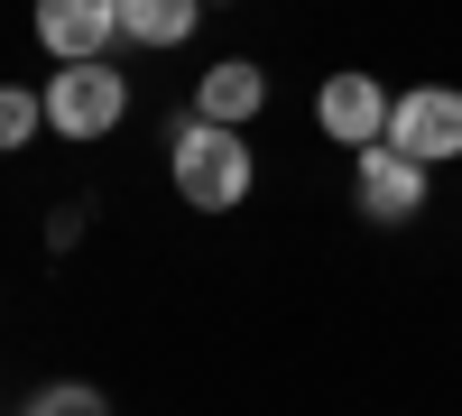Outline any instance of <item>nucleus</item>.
Returning <instances> with one entry per match:
<instances>
[{
  "instance_id": "obj_1",
  "label": "nucleus",
  "mask_w": 462,
  "mask_h": 416,
  "mask_svg": "<svg viewBox=\"0 0 462 416\" xmlns=\"http://www.w3.org/2000/svg\"><path fill=\"white\" fill-rule=\"evenodd\" d=\"M167 176H176V195L195 204V213H231L250 195V139L241 130H222V121H185L176 148H167Z\"/></svg>"
},
{
  "instance_id": "obj_2",
  "label": "nucleus",
  "mask_w": 462,
  "mask_h": 416,
  "mask_svg": "<svg viewBox=\"0 0 462 416\" xmlns=\"http://www.w3.org/2000/svg\"><path fill=\"white\" fill-rule=\"evenodd\" d=\"M130 121V74L121 65H56L47 74V130L56 139H111Z\"/></svg>"
},
{
  "instance_id": "obj_3",
  "label": "nucleus",
  "mask_w": 462,
  "mask_h": 416,
  "mask_svg": "<svg viewBox=\"0 0 462 416\" xmlns=\"http://www.w3.org/2000/svg\"><path fill=\"white\" fill-rule=\"evenodd\" d=\"M389 148H407V158H426V167H453V158H462V93H453V84H416V93H398V111H389Z\"/></svg>"
},
{
  "instance_id": "obj_4",
  "label": "nucleus",
  "mask_w": 462,
  "mask_h": 416,
  "mask_svg": "<svg viewBox=\"0 0 462 416\" xmlns=\"http://www.w3.org/2000/svg\"><path fill=\"white\" fill-rule=\"evenodd\" d=\"M426 158H407V148H389V139H370V148H352V185H361V213L370 222H407V213H426Z\"/></svg>"
},
{
  "instance_id": "obj_5",
  "label": "nucleus",
  "mask_w": 462,
  "mask_h": 416,
  "mask_svg": "<svg viewBox=\"0 0 462 416\" xmlns=\"http://www.w3.org/2000/svg\"><path fill=\"white\" fill-rule=\"evenodd\" d=\"M389 111H398V93H379L361 65H342V74H324V84H315V121H324V139H342V148L389 139Z\"/></svg>"
},
{
  "instance_id": "obj_6",
  "label": "nucleus",
  "mask_w": 462,
  "mask_h": 416,
  "mask_svg": "<svg viewBox=\"0 0 462 416\" xmlns=\"http://www.w3.org/2000/svg\"><path fill=\"white\" fill-rule=\"evenodd\" d=\"M121 37V0H37V47L56 65H93Z\"/></svg>"
},
{
  "instance_id": "obj_7",
  "label": "nucleus",
  "mask_w": 462,
  "mask_h": 416,
  "mask_svg": "<svg viewBox=\"0 0 462 416\" xmlns=\"http://www.w3.org/2000/svg\"><path fill=\"white\" fill-rule=\"evenodd\" d=\"M259 102H268V74L250 56H222V65H204V84H195V121L241 130V121H259Z\"/></svg>"
},
{
  "instance_id": "obj_8",
  "label": "nucleus",
  "mask_w": 462,
  "mask_h": 416,
  "mask_svg": "<svg viewBox=\"0 0 462 416\" xmlns=\"http://www.w3.org/2000/svg\"><path fill=\"white\" fill-rule=\"evenodd\" d=\"M204 19V0H121V37L130 47H185Z\"/></svg>"
},
{
  "instance_id": "obj_9",
  "label": "nucleus",
  "mask_w": 462,
  "mask_h": 416,
  "mask_svg": "<svg viewBox=\"0 0 462 416\" xmlns=\"http://www.w3.org/2000/svg\"><path fill=\"white\" fill-rule=\"evenodd\" d=\"M37 130H47V93L10 84V93H0V148H28Z\"/></svg>"
},
{
  "instance_id": "obj_10",
  "label": "nucleus",
  "mask_w": 462,
  "mask_h": 416,
  "mask_svg": "<svg viewBox=\"0 0 462 416\" xmlns=\"http://www.w3.org/2000/svg\"><path fill=\"white\" fill-rule=\"evenodd\" d=\"M28 416H111V398L102 389H84V380H56V389H37V407Z\"/></svg>"
},
{
  "instance_id": "obj_11",
  "label": "nucleus",
  "mask_w": 462,
  "mask_h": 416,
  "mask_svg": "<svg viewBox=\"0 0 462 416\" xmlns=\"http://www.w3.org/2000/svg\"><path fill=\"white\" fill-rule=\"evenodd\" d=\"M204 10H231V0H204Z\"/></svg>"
}]
</instances>
